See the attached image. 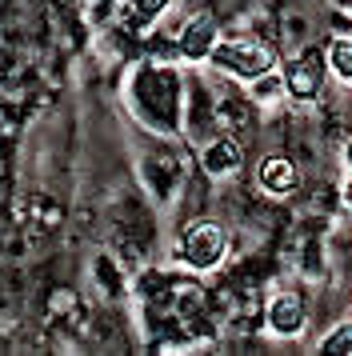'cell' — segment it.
Wrapping results in <instances>:
<instances>
[{
	"mask_svg": "<svg viewBox=\"0 0 352 356\" xmlns=\"http://www.w3.org/2000/svg\"><path fill=\"white\" fill-rule=\"evenodd\" d=\"M349 164H352V140H349Z\"/></svg>",
	"mask_w": 352,
	"mask_h": 356,
	"instance_id": "cell-12",
	"label": "cell"
},
{
	"mask_svg": "<svg viewBox=\"0 0 352 356\" xmlns=\"http://www.w3.org/2000/svg\"><path fill=\"white\" fill-rule=\"evenodd\" d=\"M164 4H168V0H132V8H136L141 20H157L160 13H164Z\"/></svg>",
	"mask_w": 352,
	"mask_h": 356,
	"instance_id": "cell-10",
	"label": "cell"
},
{
	"mask_svg": "<svg viewBox=\"0 0 352 356\" xmlns=\"http://www.w3.org/2000/svg\"><path fill=\"white\" fill-rule=\"evenodd\" d=\"M349 209H352V184H349Z\"/></svg>",
	"mask_w": 352,
	"mask_h": 356,
	"instance_id": "cell-11",
	"label": "cell"
},
{
	"mask_svg": "<svg viewBox=\"0 0 352 356\" xmlns=\"http://www.w3.org/2000/svg\"><path fill=\"white\" fill-rule=\"evenodd\" d=\"M328 68L340 81H352V36H336L328 44Z\"/></svg>",
	"mask_w": 352,
	"mask_h": 356,
	"instance_id": "cell-8",
	"label": "cell"
},
{
	"mask_svg": "<svg viewBox=\"0 0 352 356\" xmlns=\"http://www.w3.org/2000/svg\"><path fill=\"white\" fill-rule=\"evenodd\" d=\"M256 180H260L264 193L280 196V193H292V188H296V168H292V161H285V156H264L260 168H256Z\"/></svg>",
	"mask_w": 352,
	"mask_h": 356,
	"instance_id": "cell-6",
	"label": "cell"
},
{
	"mask_svg": "<svg viewBox=\"0 0 352 356\" xmlns=\"http://www.w3.org/2000/svg\"><path fill=\"white\" fill-rule=\"evenodd\" d=\"M269 328L276 337H296L304 328V300L296 292H280L269 305Z\"/></svg>",
	"mask_w": 352,
	"mask_h": 356,
	"instance_id": "cell-4",
	"label": "cell"
},
{
	"mask_svg": "<svg viewBox=\"0 0 352 356\" xmlns=\"http://www.w3.org/2000/svg\"><path fill=\"white\" fill-rule=\"evenodd\" d=\"M320 353H344V356H352V324L333 328L328 337L320 340Z\"/></svg>",
	"mask_w": 352,
	"mask_h": 356,
	"instance_id": "cell-9",
	"label": "cell"
},
{
	"mask_svg": "<svg viewBox=\"0 0 352 356\" xmlns=\"http://www.w3.org/2000/svg\"><path fill=\"white\" fill-rule=\"evenodd\" d=\"M208 60L216 68H224V72L240 76V81H248V84L260 81V76H269L272 65H276V56L264 44H256V40H224V44L212 49Z\"/></svg>",
	"mask_w": 352,
	"mask_h": 356,
	"instance_id": "cell-1",
	"label": "cell"
},
{
	"mask_svg": "<svg viewBox=\"0 0 352 356\" xmlns=\"http://www.w3.org/2000/svg\"><path fill=\"white\" fill-rule=\"evenodd\" d=\"M324 68H328V56H320L317 49H304L296 52L285 68V88L296 100H312L324 84Z\"/></svg>",
	"mask_w": 352,
	"mask_h": 356,
	"instance_id": "cell-3",
	"label": "cell"
},
{
	"mask_svg": "<svg viewBox=\"0 0 352 356\" xmlns=\"http://www.w3.org/2000/svg\"><path fill=\"white\" fill-rule=\"evenodd\" d=\"M224 248H228V236H224V228L216 220H192L184 228V236H180V257L189 268L196 273H208V268H216L224 257Z\"/></svg>",
	"mask_w": 352,
	"mask_h": 356,
	"instance_id": "cell-2",
	"label": "cell"
},
{
	"mask_svg": "<svg viewBox=\"0 0 352 356\" xmlns=\"http://www.w3.org/2000/svg\"><path fill=\"white\" fill-rule=\"evenodd\" d=\"M240 164V145L237 140H212V145L205 148V168L212 172V177H224V172H232Z\"/></svg>",
	"mask_w": 352,
	"mask_h": 356,
	"instance_id": "cell-7",
	"label": "cell"
},
{
	"mask_svg": "<svg viewBox=\"0 0 352 356\" xmlns=\"http://www.w3.org/2000/svg\"><path fill=\"white\" fill-rule=\"evenodd\" d=\"M216 49V20L212 17H192L189 29L180 33V52L189 60H208Z\"/></svg>",
	"mask_w": 352,
	"mask_h": 356,
	"instance_id": "cell-5",
	"label": "cell"
}]
</instances>
